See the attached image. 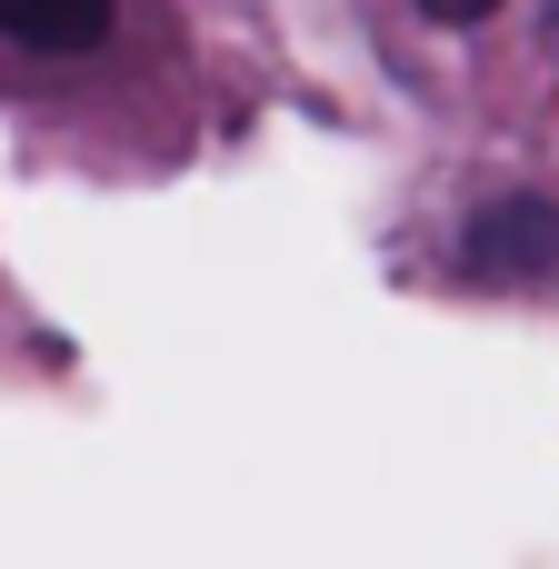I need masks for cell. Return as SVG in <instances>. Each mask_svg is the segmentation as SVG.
<instances>
[{
	"label": "cell",
	"mask_w": 559,
	"mask_h": 569,
	"mask_svg": "<svg viewBox=\"0 0 559 569\" xmlns=\"http://www.w3.org/2000/svg\"><path fill=\"white\" fill-rule=\"evenodd\" d=\"M420 10H430V20H450V30H470V20H490L500 0H420Z\"/></svg>",
	"instance_id": "3957f363"
},
{
	"label": "cell",
	"mask_w": 559,
	"mask_h": 569,
	"mask_svg": "<svg viewBox=\"0 0 559 569\" xmlns=\"http://www.w3.org/2000/svg\"><path fill=\"white\" fill-rule=\"evenodd\" d=\"M460 260H470L480 280H500V290L550 280V270H559V210H550V200H490V210H470Z\"/></svg>",
	"instance_id": "6da1fadb"
},
{
	"label": "cell",
	"mask_w": 559,
	"mask_h": 569,
	"mask_svg": "<svg viewBox=\"0 0 559 569\" xmlns=\"http://www.w3.org/2000/svg\"><path fill=\"white\" fill-rule=\"evenodd\" d=\"M120 0H0V40L20 50H100Z\"/></svg>",
	"instance_id": "7a4b0ae2"
}]
</instances>
